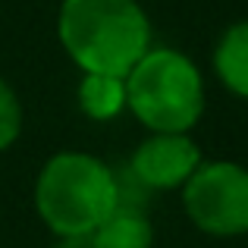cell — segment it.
<instances>
[{
  "instance_id": "6da1fadb",
  "label": "cell",
  "mask_w": 248,
  "mask_h": 248,
  "mask_svg": "<svg viewBox=\"0 0 248 248\" xmlns=\"http://www.w3.org/2000/svg\"><path fill=\"white\" fill-rule=\"evenodd\" d=\"M57 38L82 73L126 79L151 47V22L139 0H63Z\"/></svg>"
},
{
  "instance_id": "7a4b0ae2",
  "label": "cell",
  "mask_w": 248,
  "mask_h": 248,
  "mask_svg": "<svg viewBox=\"0 0 248 248\" xmlns=\"http://www.w3.org/2000/svg\"><path fill=\"white\" fill-rule=\"evenodd\" d=\"M120 204L116 173L85 151H60L41 167L35 211L54 236H91Z\"/></svg>"
},
{
  "instance_id": "3957f363",
  "label": "cell",
  "mask_w": 248,
  "mask_h": 248,
  "mask_svg": "<svg viewBox=\"0 0 248 248\" xmlns=\"http://www.w3.org/2000/svg\"><path fill=\"white\" fill-rule=\"evenodd\" d=\"M126 110L151 132H192L204 113V79L182 50L148 47L126 73Z\"/></svg>"
},
{
  "instance_id": "277c9868",
  "label": "cell",
  "mask_w": 248,
  "mask_h": 248,
  "mask_svg": "<svg viewBox=\"0 0 248 248\" xmlns=\"http://www.w3.org/2000/svg\"><path fill=\"white\" fill-rule=\"evenodd\" d=\"M182 211L204 236H248V170L232 160L198 164L182 186Z\"/></svg>"
},
{
  "instance_id": "5b68a950",
  "label": "cell",
  "mask_w": 248,
  "mask_h": 248,
  "mask_svg": "<svg viewBox=\"0 0 248 248\" xmlns=\"http://www.w3.org/2000/svg\"><path fill=\"white\" fill-rule=\"evenodd\" d=\"M201 164V148L192 135H167V132H151L139 148L132 151L126 173L139 182L141 188H182L186 179L198 170Z\"/></svg>"
},
{
  "instance_id": "8992f818",
  "label": "cell",
  "mask_w": 248,
  "mask_h": 248,
  "mask_svg": "<svg viewBox=\"0 0 248 248\" xmlns=\"http://www.w3.org/2000/svg\"><path fill=\"white\" fill-rule=\"evenodd\" d=\"M217 79L236 97H248V19L232 22L214 47Z\"/></svg>"
},
{
  "instance_id": "52a82bcc",
  "label": "cell",
  "mask_w": 248,
  "mask_h": 248,
  "mask_svg": "<svg viewBox=\"0 0 248 248\" xmlns=\"http://www.w3.org/2000/svg\"><path fill=\"white\" fill-rule=\"evenodd\" d=\"M91 236L101 248H151L154 242V230H151V220L145 217V211L141 207H126V204H116L113 214Z\"/></svg>"
},
{
  "instance_id": "ba28073f",
  "label": "cell",
  "mask_w": 248,
  "mask_h": 248,
  "mask_svg": "<svg viewBox=\"0 0 248 248\" xmlns=\"http://www.w3.org/2000/svg\"><path fill=\"white\" fill-rule=\"evenodd\" d=\"M76 97H79L82 113L88 120H97V123H107L126 110V85H123V79H116V76L85 73Z\"/></svg>"
},
{
  "instance_id": "9c48e42d",
  "label": "cell",
  "mask_w": 248,
  "mask_h": 248,
  "mask_svg": "<svg viewBox=\"0 0 248 248\" xmlns=\"http://www.w3.org/2000/svg\"><path fill=\"white\" fill-rule=\"evenodd\" d=\"M19 132H22V104L13 85L0 79V151L16 145Z\"/></svg>"
},
{
  "instance_id": "30bf717a",
  "label": "cell",
  "mask_w": 248,
  "mask_h": 248,
  "mask_svg": "<svg viewBox=\"0 0 248 248\" xmlns=\"http://www.w3.org/2000/svg\"><path fill=\"white\" fill-rule=\"evenodd\" d=\"M57 248H101L94 242V236H73V239H60Z\"/></svg>"
}]
</instances>
